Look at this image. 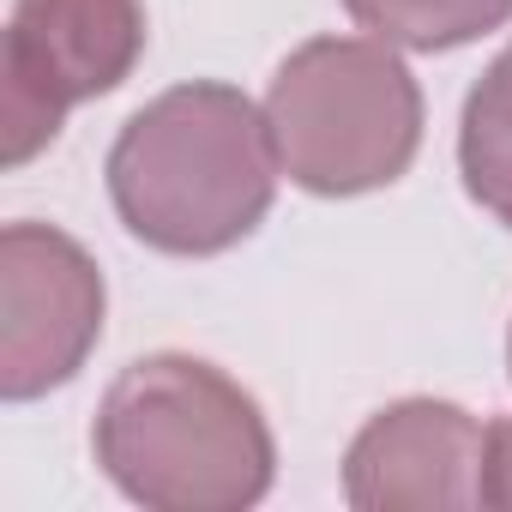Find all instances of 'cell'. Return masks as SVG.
<instances>
[{
  "label": "cell",
  "instance_id": "cell-1",
  "mask_svg": "<svg viewBox=\"0 0 512 512\" xmlns=\"http://www.w3.org/2000/svg\"><path fill=\"white\" fill-rule=\"evenodd\" d=\"M103 175L133 241L169 260H211L266 223L284 163L266 103L223 79H187L127 115Z\"/></svg>",
  "mask_w": 512,
  "mask_h": 512
},
{
  "label": "cell",
  "instance_id": "cell-2",
  "mask_svg": "<svg viewBox=\"0 0 512 512\" xmlns=\"http://www.w3.org/2000/svg\"><path fill=\"white\" fill-rule=\"evenodd\" d=\"M91 452L145 512H247L278 482V440L260 398L187 350L139 356L109 380Z\"/></svg>",
  "mask_w": 512,
  "mask_h": 512
},
{
  "label": "cell",
  "instance_id": "cell-3",
  "mask_svg": "<svg viewBox=\"0 0 512 512\" xmlns=\"http://www.w3.org/2000/svg\"><path fill=\"white\" fill-rule=\"evenodd\" d=\"M422 121V85L380 37H314L266 85L278 163L314 199H362L404 181Z\"/></svg>",
  "mask_w": 512,
  "mask_h": 512
},
{
  "label": "cell",
  "instance_id": "cell-4",
  "mask_svg": "<svg viewBox=\"0 0 512 512\" xmlns=\"http://www.w3.org/2000/svg\"><path fill=\"white\" fill-rule=\"evenodd\" d=\"M145 0H13L0 43L7 169L49 151L79 103H97L145 61Z\"/></svg>",
  "mask_w": 512,
  "mask_h": 512
},
{
  "label": "cell",
  "instance_id": "cell-5",
  "mask_svg": "<svg viewBox=\"0 0 512 512\" xmlns=\"http://www.w3.org/2000/svg\"><path fill=\"white\" fill-rule=\"evenodd\" d=\"M103 272L55 223L0 229V398L31 404L79 380L103 338Z\"/></svg>",
  "mask_w": 512,
  "mask_h": 512
},
{
  "label": "cell",
  "instance_id": "cell-6",
  "mask_svg": "<svg viewBox=\"0 0 512 512\" xmlns=\"http://www.w3.org/2000/svg\"><path fill=\"white\" fill-rule=\"evenodd\" d=\"M482 428L452 398H398L374 410L344 452V500L356 512H452L476 506Z\"/></svg>",
  "mask_w": 512,
  "mask_h": 512
},
{
  "label": "cell",
  "instance_id": "cell-7",
  "mask_svg": "<svg viewBox=\"0 0 512 512\" xmlns=\"http://www.w3.org/2000/svg\"><path fill=\"white\" fill-rule=\"evenodd\" d=\"M458 175L464 193L512 229V43L482 67L458 115Z\"/></svg>",
  "mask_w": 512,
  "mask_h": 512
},
{
  "label": "cell",
  "instance_id": "cell-8",
  "mask_svg": "<svg viewBox=\"0 0 512 512\" xmlns=\"http://www.w3.org/2000/svg\"><path fill=\"white\" fill-rule=\"evenodd\" d=\"M344 13L392 49L446 55L500 31L512 19V0H344Z\"/></svg>",
  "mask_w": 512,
  "mask_h": 512
},
{
  "label": "cell",
  "instance_id": "cell-9",
  "mask_svg": "<svg viewBox=\"0 0 512 512\" xmlns=\"http://www.w3.org/2000/svg\"><path fill=\"white\" fill-rule=\"evenodd\" d=\"M476 506H512V416L482 428V470H476Z\"/></svg>",
  "mask_w": 512,
  "mask_h": 512
},
{
  "label": "cell",
  "instance_id": "cell-10",
  "mask_svg": "<svg viewBox=\"0 0 512 512\" xmlns=\"http://www.w3.org/2000/svg\"><path fill=\"white\" fill-rule=\"evenodd\" d=\"M506 368H512V332H506Z\"/></svg>",
  "mask_w": 512,
  "mask_h": 512
}]
</instances>
